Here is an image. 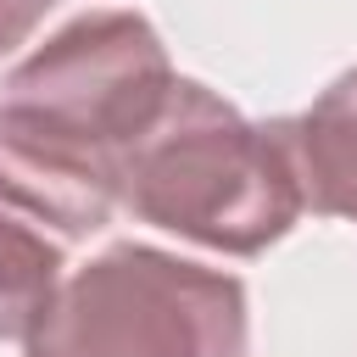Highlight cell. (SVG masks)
Returning a JSON list of instances; mask_svg holds the SVG:
<instances>
[{"mask_svg":"<svg viewBox=\"0 0 357 357\" xmlns=\"http://www.w3.org/2000/svg\"><path fill=\"white\" fill-rule=\"evenodd\" d=\"M123 206L229 257L268 251L307 212L290 117L245 123L206 84L173 78L156 123L123 156Z\"/></svg>","mask_w":357,"mask_h":357,"instance_id":"6da1fadb","label":"cell"},{"mask_svg":"<svg viewBox=\"0 0 357 357\" xmlns=\"http://www.w3.org/2000/svg\"><path fill=\"white\" fill-rule=\"evenodd\" d=\"M245 284L234 273L112 245L78 268L28 357H245Z\"/></svg>","mask_w":357,"mask_h":357,"instance_id":"7a4b0ae2","label":"cell"},{"mask_svg":"<svg viewBox=\"0 0 357 357\" xmlns=\"http://www.w3.org/2000/svg\"><path fill=\"white\" fill-rule=\"evenodd\" d=\"M173 78L167 50L139 11H89L0 78V106L106 151L123 167L128 145L156 123Z\"/></svg>","mask_w":357,"mask_h":357,"instance_id":"3957f363","label":"cell"},{"mask_svg":"<svg viewBox=\"0 0 357 357\" xmlns=\"http://www.w3.org/2000/svg\"><path fill=\"white\" fill-rule=\"evenodd\" d=\"M0 206L84 240L123 206V167L17 106H0Z\"/></svg>","mask_w":357,"mask_h":357,"instance_id":"277c9868","label":"cell"},{"mask_svg":"<svg viewBox=\"0 0 357 357\" xmlns=\"http://www.w3.org/2000/svg\"><path fill=\"white\" fill-rule=\"evenodd\" d=\"M290 156L301 201L324 218L357 223V67L340 73L301 117H290Z\"/></svg>","mask_w":357,"mask_h":357,"instance_id":"5b68a950","label":"cell"},{"mask_svg":"<svg viewBox=\"0 0 357 357\" xmlns=\"http://www.w3.org/2000/svg\"><path fill=\"white\" fill-rule=\"evenodd\" d=\"M61 245L0 212V340H33L61 296Z\"/></svg>","mask_w":357,"mask_h":357,"instance_id":"8992f818","label":"cell"},{"mask_svg":"<svg viewBox=\"0 0 357 357\" xmlns=\"http://www.w3.org/2000/svg\"><path fill=\"white\" fill-rule=\"evenodd\" d=\"M50 6H56V0H0V56L17 50V45L45 22Z\"/></svg>","mask_w":357,"mask_h":357,"instance_id":"52a82bcc","label":"cell"}]
</instances>
